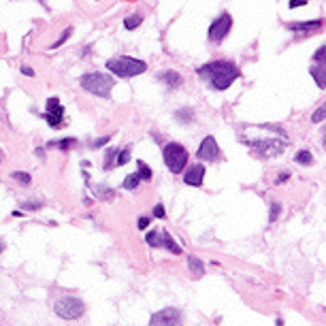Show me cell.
I'll list each match as a JSON object with an SVG mask.
<instances>
[{"label": "cell", "mask_w": 326, "mask_h": 326, "mask_svg": "<svg viewBox=\"0 0 326 326\" xmlns=\"http://www.w3.org/2000/svg\"><path fill=\"white\" fill-rule=\"evenodd\" d=\"M307 5V0H290V3H288V7L290 9H296V7H305Z\"/></svg>", "instance_id": "d590c367"}, {"label": "cell", "mask_w": 326, "mask_h": 326, "mask_svg": "<svg viewBox=\"0 0 326 326\" xmlns=\"http://www.w3.org/2000/svg\"><path fill=\"white\" fill-rule=\"evenodd\" d=\"M205 181V164H194L188 171H184V184L192 188H201Z\"/></svg>", "instance_id": "8fae6325"}, {"label": "cell", "mask_w": 326, "mask_h": 326, "mask_svg": "<svg viewBox=\"0 0 326 326\" xmlns=\"http://www.w3.org/2000/svg\"><path fill=\"white\" fill-rule=\"evenodd\" d=\"M181 322V311L175 307H164L158 314H154L149 324H164V326H171V324H179Z\"/></svg>", "instance_id": "30bf717a"}, {"label": "cell", "mask_w": 326, "mask_h": 326, "mask_svg": "<svg viewBox=\"0 0 326 326\" xmlns=\"http://www.w3.org/2000/svg\"><path fill=\"white\" fill-rule=\"evenodd\" d=\"M137 226H139L141 230H145V228L149 226V218H145V215H141V218L137 220Z\"/></svg>", "instance_id": "4dcf8cb0"}, {"label": "cell", "mask_w": 326, "mask_h": 326, "mask_svg": "<svg viewBox=\"0 0 326 326\" xmlns=\"http://www.w3.org/2000/svg\"><path fill=\"white\" fill-rule=\"evenodd\" d=\"M247 145H250L258 156H265V158H271V156H277L284 151V143H279L277 139H265V141H247Z\"/></svg>", "instance_id": "52a82bcc"}, {"label": "cell", "mask_w": 326, "mask_h": 326, "mask_svg": "<svg viewBox=\"0 0 326 326\" xmlns=\"http://www.w3.org/2000/svg\"><path fill=\"white\" fill-rule=\"evenodd\" d=\"M154 218H158V220L164 218V205H156L154 207Z\"/></svg>", "instance_id": "1f68e13d"}, {"label": "cell", "mask_w": 326, "mask_h": 326, "mask_svg": "<svg viewBox=\"0 0 326 326\" xmlns=\"http://www.w3.org/2000/svg\"><path fill=\"white\" fill-rule=\"evenodd\" d=\"M162 245L171 254H181V245L171 237V232H168V230H162Z\"/></svg>", "instance_id": "9a60e30c"}, {"label": "cell", "mask_w": 326, "mask_h": 326, "mask_svg": "<svg viewBox=\"0 0 326 326\" xmlns=\"http://www.w3.org/2000/svg\"><path fill=\"white\" fill-rule=\"evenodd\" d=\"M232 28V17L228 15V13H222L220 17H215L209 26V32H207V36H209V41L211 43H222L224 38L228 36Z\"/></svg>", "instance_id": "8992f818"}, {"label": "cell", "mask_w": 326, "mask_h": 326, "mask_svg": "<svg viewBox=\"0 0 326 326\" xmlns=\"http://www.w3.org/2000/svg\"><path fill=\"white\" fill-rule=\"evenodd\" d=\"M105 67L109 69V73H113L115 77H135V75H143L147 71V64L143 60H137V58H130V56H117V58H111L107 60Z\"/></svg>", "instance_id": "7a4b0ae2"}, {"label": "cell", "mask_w": 326, "mask_h": 326, "mask_svg": "<svg viewBox=\"0 0 326 326\" xmlns=\"http://www.w3.org/2000/svg\"><path fill=\"white\" fill-rule=\"evenodd\" d=\"M175 117H177L181 124H190V122L194 120V111H192V109H181V111L175 113Z\"/></svg>", "instance_id": "44dd1931"}, {"label": "cell", "mask_w": 326, "mask_h": 326, "mask_svg": "<svg viewBox=\"0 0 326 326\" xmlns=\"http://www.w3.org/2000/svg\"><path fill=\"white\" fill-rule=\"evenodd\" d=\"M188 267L192 271V275H197V277H201L203 273H205V267H203V263L197 256H188Z\"/></svg>", "instance_id": "2e32d148"}, {"label": "cell", "mask_w": 326, "mask_h": 326, "mask_svg": "<svg viewBox=\"0 0 326 326\" xmlns=\"http://www.w3.org/2000/svg\"><path fill=\"white\" fill-rule=\"evenodd\" d=\"M21 73H24L26 77H34V71H32L30 67H21Z\"/></svg>", "instance_id": "8d00e7d4"}, {"label": "cell", "mask_w": 326, "mask_h": 326, "mask_svg": "<svg viewBox=\"0 0 326 326\" xmlns=\"http://www.w3.org/2000/svg\"><path fill=\"white\" fill-rule=\"evenodd\" d=\"M137 166H139V177H141V179H145V181H147V179H151V175H154V173H151V168H149L145 162L139 160V162H137Z\"/></svg>", "instance_id": "7402d4cb"}, {"label": "cell", "mask_w": 326, "mask_h": 326, "mask_svg": "<svg viewBox=\"0 0 326 326\" xmlns=\"http://www.w3.org/2000/svg\"><path fill=\"white\" fill-rule=\"evenodd\" d=\"M71 34H73V28H67V30H64V32H62V36L58 38V41H56L54 45H51V49H58L60 45H64V43H67V41H69V38H71Z\"/></svg>", "instance_id": "d4e9b609"}, {"label": "cell", "mask_w": 326, "mask_h": 326, "mask_svg": "<svg viewBox=\"0 0 326 326\" xmlns=\"http://www.w3.org/2000/svg\"><path fill=\"white\" fill-rule=\"evenodd\" d=\"M203 81L209 83L213 90H228L234 81L241 77V71L237 69V64L230 60H213L207 62L197 71Z\"/></svg>", "instance_id": "6da1fadb"}, {"label": "cell", "mask_w": 326, "mask_h": 326, "mask_svg": "<svg viewBox=\"0 0 326 326\" xmlns=\"http://www.w3.org/2000/svg\"><path fill=\"white\" fill-rule=\"evenodd\" d=\"M145 243H147L149 247H160V245H162V232H158V230H151V232H147Z\"/></svg>", "instance_id": "d6986e66"}, {"label": "cell", "mask_w": 326, "mask_h": 326, "mask_svg": "<svg viewBox=\"0 0 326 326\" xmlns=\"http://www.w3.org/2000/svg\"><path fill=\"white\" fill-rule=\"evenodd\" d=\"M115 154H117V149H109L107 151V158H105V166H102V168H105V171H111V166L115 164L113 160H115Z\"/></svg>", "instance_id": "4316f807"}, {"label": "cell", "mask_w": 326, "mask_h": 326, "mask_svg": "<svg viewBox=\"0 0 326 326\" xmlns=\"http://www.w3.org/2000/svg\"><path fill=\"white\" fill-rule=\"evenodd\" d=\"M62 117H64V107L60 105L58 98H49L47 100V113H43V120H47V124L51 128L62 126Z\"/></svg>", "instance_id": "ba28073f"}, {"label": "cell", "mask_w": 326, "mask_h": 326, "mask_svg": "<svg viewBox=\"0 0 326 326\" xmlns=\"http://www.w3.org/2000/svg\"><path fill=\"white\" fill-rule=\"evenodd\" d=\"M162 158H164V164L168 166V171L177 175V173H184L190 154L181 143H166L162 149Z\"/></svg>", "instance_id": "277c9868"}, {"label": "cell", "mask_w": 326, "mask_h": 326, "mask_svg": "<svg viewBox=\"0 0 326 326\" xmlns=\"http://www.w3.org/2000/svg\"><path fill=\"white\" fill-rule=\"evenodd\" d=\"M220 147H218V141L213 137H205L203 143H201V147L197 151V156L201 160H207V162H215L220 158Z\"/></svg>", "instance_id": "9c48e42d"}, {"label": "cell", "mask_w": 326, "mask_h": 326, "mask_svg": "<svg viewBox=\"0 0 326 326\" xmlns=\"http://www.w3.org/2000/svg\"><path fill=\"white\" fill-rule=\"evenodd\" d=\"M141 24H143V15H141V13H135V15H130V17L124 19L126 30H137Z\"/></svg>", "instance_id": "e0dca14e"}, {"label": "cell", "mask_w": 326, "mask_h": 326, "mask_svg": "<svg viewBox=\"0 0 326 326\" xmlns=\"http://www.w3.org/2000/svg\"><path fill=\"white\" fill-rule=\"evenodd\" d=\"M5 250H7V243H5V241H3V239H0V254H3V252H5Z\"/></svg>", "instance_id": "f35d334b"}, {"label": "cell", "mask_w": 326, "mask_h": 326, "mask_svg": "<svg viewBox=\"0 0 326 326\" xmlns=\"http://www.w3.org/2000/svg\"><path fill=\"white\" fill-rule=\"evenodd\" d=\"M294 160H296L298 164H305V166H309V164H314V154H311V151H307V149H303V151H298V154L294 156Z\"/></svg>", "instance_id": "ffe728a7"}, {"label": "cell", "mask_w": 326, "mask_h": 326, "mask_svg": "<svg viewBox=\"0 0 326 326\" xmlns=\"http://www.w3.org/2000/svg\"><path fill=\"white\" fill-rule=\"evenodd\" d=\"M126 162H130V149H122V151H117V158H115V164L117 166H124Z\"/></svg>", "instance_id": "cb8c5ba5"}, {"label": "cell", "mask_w": 326, "mask_h": 326, "mask_svg": "<svg viewBox=\"0 0 326 326\" xmlns=\"http://www.w3.org/2000/svg\"><path fill=\"white\" fill-rule=\"evenodd\" d=\"M324 113H326V109H324V107H318V109H316V113H314V115H311V122H316V124H320V122L324 120Z\"/></svg>", "instance_id": "f1b7e54d"}, {"label": "cell", "mask_w": 326, "mask_h": 326, "mask_svg": "<svg viewBox=\"0 0 326 326\" xmlns=\"http://www.w3.org/2000/svg\"><path fill=\"white\" fill-rule=\"evenodd\" d=\"M158 79H160L162 83H166L171 90H175V88H179L181 83H184V77H181L177 71H164V73L158 75Z\"/></svg>", "instance_id": "7c38bea8"}, {"label": "cell", "mask_w": 326, "mask_h": 326, "mask_svg": "<svg viewBox=\"0 0 326 326\" xmlns=\"http://www.w3.org/2000/svg\"><path fill=\"white\" fill-rule=\"evenodd\" d=\"M279 213H281V205L279 203H271V215H269V220L271 222H277Z\"/></svg>", "instance_id": "83f0119b"}, {"label": "cell", "mask_w": 326, "mask_h": 326, "mask_svg": "<svg viewBox=\"0 0 326 326\" xmlns=\"http://www.w3.org/2000/svg\"><path fill=\"white\" fill-rule=\"evenodd\" d=\"M21 207H24V209H38V207H41V203H38V201H30V203H24Z\"/></svg>", "instance_id": "e575fe53"}, {"label": "cell", "mask_w": 326, "mask_h": 326, "mask_svg": "<svg viewBox=\"0 0 326 326\" xmlns=\"http://www.w3.org/2000/svg\"><path fill=\"white\" fill-rule=\"evenodd\" d=\"M311 73V77L316 79V83H318V88H326V64L324 62H320V67H314L309 71Z\"/></svg>", "instance_id": "5bb4252c"}, {"label": "cell", "mask_w": 326, "mask_h": 326, "mask_svg": "<svg viewBox=\"0 0 326 326\" xmlns=\"http://www.w3.org/2000/svg\"><path fill=\"white\" fill-rule=\"evenodd\" d=\"M109 139H111L109 135H107V137H100L98 141H92V143H90V145H92V147H100V145H105V143H109Z\"/></svg>", "instance_id": "d6a6232c"}, {"label": "cell", "mask_w": 326, "mask_h": 326, "mask_svg": "<svg viewBox=\"0 0 326 326\" xmlns=\"http://www.w3.org/2000/svg\"><path fill=\"white\" fill-rule=\"evenodd\" d=\"M54 311L62 318V320H77L83 316L85 311V305L81 298H75V296H62L56 301L54 305Z\"/></svg>", "instance_id": "5b68a950"}, {"label": "cell", "mask_w": 326, "mask_h": 326, "mask_svg": "<svg viewBox=\"0 0 326 326\" xmlns=\"http://www.w3.org/2000/svg\"><path fill=\"white\" fill-rule=\"evenodd\" d=\"M49 145H51V147H56V145H58L60 149L67 151L71 145H77V139H67V141H60V143H56V141H54V143H49Z\"/></svg>", "instance_id": "484cf974"}, {"label": "cell", "mask_w": 326, "mask_h": 326, "mask_svg": "<svg viewBox=\"0 0 326 326\" xmlns=\"http://www.w3.org/2000/svg\"><path fill=\"white\" fill-rule=\"evenodd\" d=\"M139 184H141V177H139V173H135V175H128V177L122 181V188H124V190H137Z\"/></svg>", "instance_id": "ac0fdd59"}, {"label": "cell", "mask_w": 326, "mask_h": 326, "mask_svg": "<svg viewBox=\"0 0 326 326\" xmlns=\"http://www.w3.org/2000/svg\"><path fill=\"white\" fill-rule=\"evenodd\" d=\"M13 179L21 181V184H30V175L28 173H13Z\"/></svg>", "instance_id": "f546056e"}, {"label": "cell", "mask_w": 326, "mask_h": 326, "mask_svg": "<svg viewBox=\"0 0 326 326\" xmlns=\"http://www.w3.org/2000/svg\"><path fill=\"white\" fill-rule=\"evenodd\" d=\"M322 26V19H314V21H296V24H288V30L292 32H303V34H309L311 30H316Z\"/></svg>", "instance_id": "4fadbf2b"}, {"label": "cell", "mask_w": 326, "mask_h": 326, "mask_svg": "<svg viewBox=\"0 0 326 326\" xmlns=\"http://www.w3.org/2000/svg\"><path fill=\"white\" fill-rule=\"evenodd\" d=\"M94 192L98 194V199H102V201H111L113 199V190H107V186H96Z\"/></svg>", "instance_id": "603a6c76"}, {"label": "cell", "mask_w": 326, "mask_h": 326, "mask_svg": "<svg viewBox=\"0 0 326 326\" xmlns=\"http://www.w3.org/2000/svg\"><path fill=\"white\" fill-rule=\"evenodd\" d=\"M324 56H326V47H320V49L316 51V56H314V60H318V62H324Z\"/></svg>", "instance_id": "836d02e7"}, {"label": "cell", "mask_w": 326, "mask_h": 326, "mask_svg": "<svg viewBox=\"0 0 326 326\" xmlns=\"http://www.w3.org/2000/svg\"><path fill=\"white\" fill-rule=\"evenodd\" d=\"M288 177H290L288 173H281V175L277 177V184H281V181H286V179H288Z\"/></svg>", "instance_id": "74e56055"}, {"label": "cell", "mask_w": 326, "mask_h": 326, "mask_svg": "<svg viewBox=\"0 0 326 326\" xmlns=\"http://www.w3.org/2000/svg\"><path fill=\"white\" fill-rule=\"evenodd\" d=\"M79 85L85 90V92L94 94V96L109 98L115 81H113V77H109V75H105V73H85L81 79H79Z\"/></svg>", "instance_id": "3957f363"}]
</instances>
